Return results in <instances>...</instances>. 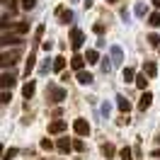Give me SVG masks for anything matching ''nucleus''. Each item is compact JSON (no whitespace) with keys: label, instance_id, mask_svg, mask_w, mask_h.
Listing matches in <instances>:
<instances>
[{"label":"nucleus","instance_id":"f257e3e1","mask_svg":"<svg viewBox=\"0 0 160 160\" xmlns=\"http://www.w3.org/2000/svg\"><path fill=\"white\" fill-rule=\"evenodd\" d=\"M66 95H68V92H66V88H58V85H51V88H49V100L56 102V104L66 100Z\"/></svg>","mask_w":160,"mask_h":160},{"label":"nucleus","instance_id":"f03ea898","mask_svg":"<svg viewBox=\"0 0 160 160\" xmlns=\"http://www.w3.org/2000/svg\"><path fill=\"white\" fill-rule=\"evenodd\" d=\"M20 56H22V51H20V49L5 51V53H2V66H5V68H8V66H15V63L20 61Z\"/></svg>","mask_w":160,"mask_h":160},{"label":"nucleus","instance_id":"7ed1b4c3","mask_svg":"<svg viewBox=\"0 0 160 160\" xmlns=\"http://www.w3.org/2000/svg\"><path fill=\"white\" fill-rule=\"evenodd\" d=\"M82 41H85V34H82V29H78V27H73L70 29V46L78 51L80 46H82Z\"/></svg>","mask_w":160,"mask_h":160},{"label":"nucleus","instance_id":"20e7f679","mask_svg":"<svg viewBox=\"0 0 160 160\" xmlns=\"http://www.w3.org/2000/svg\"><path fill=\"white\" fill-rule=\"evenodd\" d=\"M73 129H75L78 136H88V133H90V124H88L85 119H75L73 121Z\"/></svg>","mask_w":160,"mask_h":160},{"label":"nucleus","instance_id":"39448f33","mask_svg":"<svg viewBox=\"0 0 160 160\" xmlns=\"http://www.w3.org/2000/svg\"><path fill=\"white\" fill-rule=\"evenodd\" d=\"M63 131H66V121L63 119H56L49 124V133H63Z\"/></svg>","mask_w":160,"mask_h":160},{"label":"nucleus","instance_id":"423d86ee","mask_svg":"<svg viewBox=\"0 0 160 160\" xmlns=\"http://www.w3.org/2000/svg\"><path fill=\"white\" fill-rule=\"evenodd\" d=\"M56 148H58L61 153H68V150L73 148V141H70V138H66V136H63V138H58V141H56Z\"/></svg>","mask_w":160,"mask_h":160},{"label":"nucleus","instance_id":"0eeeda50","mask_svg":"<svg viewBox=\"0 0 160 160\" xmlns=\"http://www.w3.org/2000/svg\"><path fill=\"white\" fill-rule=\"evenodd\" d=\"M34 90H37V85H34V80H29V82L22 88V97H24V100H32V97H34Z\"/></svg>","mask_w":160,"mask_h":160},{"label":"nucleus","instance_id":"6e6552de","mask_svg":"<svg viewBox=\"0 0 160 160\" xmlns=\"http://www.w3.org/2000/svg\"><path fill=\"white\" fill-rule=\"evenodd\" d=\"M112 63H124V51H121V46H112Z\"/></svg>","mask_w":160,"mask_h":160},{"label":"nucleus","instance_id":"1a4fd4ad","mask_svg":"<svg viewBox=\"0 0 160 160\" xmlns=\"http://www.w3.org/2000/svg\"><path fill=\"white\" fill-rule=\"evenodd\" d=\"M150 102H153V95L146 90V92H143V97H141V102H138V109H141V112H146V109L150 107Z\"/></svg>","mask_w":160,"mask_h":160},{"label":"nucleus","instance_id":"9d476101","mask_svg":"<svg viewBox=\"0 0 160 160\" xmlns=\"http://www.w3.org/2000/svg\"><path fill=\"white\" fill-rule=\"evenodd\" d=\"M82 66H85V58H82V56H80V53H75V56H73V58H70V68L73 70H82Z\"/></svg>","mask_w":160,"mask_h":160},{"label":"nucleus","instance_id":"9b49d317","mask_svg":"<svg viewBox=\"0 0 160 160\" xmlns=\"http://www.w3.org/2000/svg\"><path fill=\"white\" fill-rule=\"evenodd\" d=\"M117 107L121 109V114H126V112H131V102L126 100L124 95H119V97H117Z\"/></svg>","mask_w":160,"mask_h":160},{"label":"nucleus","instance_id":"f8f14e48","mask_svg":"<svg viewBox=\"0 0 160 160\" xmlns=\"http://www.w3.org/2000/svg\"><path fill=\"white\" fill-rule=\"evenodd\" d=\"M143 70H146L148 78H155V75H158V66H155L153 61H146V63H143Z\"/></svg>","mask_w":160,"mask_h":160},{"label":"nucleus","instance_id":"ddd939ff","mask_svg":"<svg viewBox=\"0 0 160 160\" xmlns=\"http://www.w3.org/2000/svg\"><path fill=\"white\" fill-rule=\"evenodd\" d=\"M20 37L17 34H2V46H15V44H20Z\"/></svg>","mask_w":160,"mask_h":160},{"label":"nucleus","instance_id":"4468645a","mask_svg":"<svg viewBox=\"0 0 160 160\" xmlns=\"http://www.w3.org/2000/svg\"><path fill=\"white\" fill-rule=\"evenodd\" d=\"M85 58H88V63H100V51L97 49H90V51H85Z\"/></svg>","mask_w":160,"mask_h":160},{"label":"nucleus","instance_id":"2eb2a0df","mask_svg":"<svg viewBox=\"0 0 160 160\" xmlns=\"http://www.w3.org/2000/svg\"><path fill=\"white\" fill-rule=\"evenodd\" d=\"M56 15L61 17V22H63V24H68V22L73 20V12H70V10H63V8H58V10H56Z\"/></svg>","mask_w":160,"mask_h":160},{"label":"nucleus","instance_id":"dca6fc26","mask_svg":"<svg viewBox=\"0 0 160 160\" xmlns=\"http://www.w3.org/2000/svg\"><path fill=\"white\" fill-rule=\"evenodd\" d=\"M12 29H15V34H17V37H22V34H27V32H29V22H17Z\"/></svg>","mask_w":160,"mask_h":160},{"label":"nucleus","instance_id":"f3484780","mask_svg":"<svg viewBox=\"0 0 160 160\" xmlns=\"http://www.w3.org/2000/svg\"><path fill=\"white\" fill-rule=\"evenodd\" d=\"M136 88H138L141 92H146V88H148V75H136Z\"/></svg>","mask_w":160,"mask_h":160},{"label":"nucleus","instance_id":"a211bd4d","mask_svg":"<svg viewBox=\"0 0 160 160\" xmlns=\"http://www.w3.org/2000/svg\"><path fill=\"white\" fill-rule=\"evenodd\" d=\"M78 82H80V85H90V82H92V73L80 70V73H78Z\"/></svg>","mask_w":160,"mask_h":160},{"label":"nucleus","instance_id":"6ab92c4d","mask_svg":"<svg viewBox=\"0 0 160 160\" xmlns=\"http://www.w3.org/2000/svg\"><path fill=\"white\" fill-rule=\"evenodd\" d=\"M12 85H15V75H12V73H8V70H5V73H2V88L8 90V88H12Z\"/></svg>","mask_w":160,"mask_h":160},{"label":"nucleus","instance_id":"aec40b11","mask_svg":"<svg viewBox=\"0 0 160 160\" xmlns=\"http://www.w3.org/2000/svg\"><path fill=\"white\" fill-rule=\"evenodd\" d=\"M121 80H124V82H133V80H136V73H133V68H124V73H121Z\"/></svg>","mask_w":160,"mask_h":160},{"label":"nucleus","instance_id":"412c9836","mask_svg":"<svg viewBox=\"0 0 160 160\" xmlns=\"http://www.w3.org/2000/svg\"><path fill=\"white\" fill-rule=\"evenodd\" d=\"M119 160H133V150H131L129 146H124V148L119 150Z\"/></svg>","mask_w":160,"mask_h":160},{"label":"nucleus","instance_id":"4be33fe9","mask_svg":"<svg viewBox=\"0 0 160 160\" xmlns=\"http://www.w3.org/2000/svg\"><path fill=\"white\" fill-rule=\"evenodd\" d=\"M63 68H66V58H63V56H56V58H53V70L61 73Z\"/></svg>","mask_w":160,"mask_h":160},{"label":"nucleus","instance_id":"5701e85b","mask_svg":"<svg viewBox=\"0 0 160 160\" xmlns=\"http://www.w3.org/2000/svg\"><path fill=\"white\" fill-rule=\"evenodd\" d=\"M32 70H34V53L27 56V63H24V75H29Z\"/></svg>","mask_w":160,"mask_h":160},{"label":"nucleus","instance_id":"b1692460","mask_svg":"<svg viewBox=\"0 0 160 160\" xmlns=\"http://www.w3.org/2000/svg\"><path fill=\"white\" fill-rule=\"evenodd\" d=\"M114 153H117V150H114V146H112V143H104V146H102V155H104V158H112Z\"/></svg>","mask_w":160,"mask_h":160},{"label":"nucleus","instance_id":"393cba45","mask_svg":"<svg viewBox=\"0 0 160 160\" xmlns=\"http://www.w3.org/2000/svg\"><path fill=\"white\" fill-rule=\"evenodd\" d=\"M148 24H150V27H160V12H158V10L148 17Z\"/></svg>","mask_w":160,"mask_h":160},{"label":"nucleus","instance_id":"a878e982","mask_svg":"<svg viewBox=\"0 0 160 160\" xmlns=\"http://www.w3.org/2000/svg\"><path fill=\"white\" fill-rule=\"evenodd\" d=\"M148 44L155 46V49H160V34H148Z\"/></svg>","mask_w":160,"mask_h":160},{"label":"nucleus","instance_id":"bb28decb","mask_svg":"<svg viewBox=\"0 0 160 160\" xmlns=\"http://www.w3.org/2000/svg\"><path fill=\"white\" fill-rule=\"evenodd\" d=\"M34 8H37V0H22V10H34Z\"/></svg>","mask_w":160,"mask_h":160},{"label":"nucleus","instance_id":"cd10ccee","mask_svg":"<svg viewBox=\"0 0 160 160\" xmlns=\"http://www.w3.org/2000/svg\"><path fill=\"white\" fill-rule=\"evenodd\" d=\"M15 155H17V148H8L5 153H2V160H12Z\"/></svg>","mask_w":160,"mask_h":160},{"label":"nucleus","instance_id":"c85d7f7f","mask_svg":"<svg viewBox=\"0 0 160 160\" xmlns=\"http://www.w3.org/2000/svg\"><path fill=\"white\" fill-rule=\"evenodd\" d=\"M39 146H41L44 150H51L53 146H56V143H53V141H49V138H41V143H39Z\"/></svg>","mask_w":160,"mask_h":160},{"label":"nucleus","instance_id":"c756f323","mask_svg":"<svg viewBox=\"0 0 160 160\" xmlns=\"http://www.w3.org/2000/svg\"><path fill=\"white\" fill-rule=\"evenodd\" d=\"M73 150H78V153H82V150H85V143H82L80 138H75V141H73Z\"/></svg>","mask_w":160,"mask_h":160},{"label":"nucleus","instance_id":"7c9ffc66","mask_svg":"<svg viewBox=\"0 0 160 160\" xmlns=\"http://www.w3.org/2000/svg\"><path fill=\"white\" fill-rule=\"evenodd\" d=\"M133 12H136V15H141V17H143V15H146V5H143V2H138V5H136V8H133Z\"/></svg>","mask_w":160,"mask_h":160},{"label":"nucleus","instance_id":"2f4dec72","mask_svg":"<svg viewBox=\"0 0 160 160\" xmlns=\"http://www.w3.org/2000/svg\"><path fill=\"white\" fill-rule=\"evenodd\" d=\"M112 70V63H109V58H102V73H109Z\"/></svg>","mask_w":160,"mask_h":160},{"label":"nucleus","instance_id":"473e14b6","mask_svg":"<svg viewBox=\"0 0 160 160\" xmlns=\"http://www.w3.org/2000/svg\"><path fill=\"white\" fill-rule=\"evenodd\" d=\"M51 68H53V63H41V68H39V73H44V75H46V73H49Z\"/></svg>","mask_w":160,"mask_h":160},{"label":"nucleus","instance_id":"72a5a7b5","mask_svg":"<svg viewBox=\"0 0 160 160\" xmlns=\"http://www.w3.org/2000/svg\"><path fill=\"white\" fill-rule=\"evenodd\" d=\"M92 29H95V34H104V24H102V22H97Z\"/></svg>","mask_w":160,"mask_h":160},{"label":"nucleus","instance_id":"f704fd0d","mask_svg":"<svg viewBox=\"0 0 160 160\" xmlns=\"http://www.w3.org/2000/svg\"><path fill=\"white\" fill-rule=\"evenodd\" d=\"M0 100H2V104H10V100H12V97H10V92L5 90V92H2V97H0Z\"/></svg>","mask_w":160,"mask_h":160},{"label":"nucleus","instance_id":"c9c22d12","mask_svg":"<svg viewBox=\"0 0 160 160\" xmlns=\"http://www.w3.org/2000/svg\"><path fill=\"white\" fill-rule=\"evenodd\" d=\"M117 124H119V126H126V124H129V119H126V117H121V119H117Z\"/></svg>","mask_w":160,"mask_h":160},{"label":"nucleus","instance_id":"e433bc0d","mask_svg":"<svg viewBox=\"0 0 160 160\" xmlns=\"http://www.w3.org/2000/svg\"><path fill=\"white\" fill-rule=\"evenodd\" d=\"M150 2H153V8H155V10L160 12V0H150Z\"/></svg>","mask_w":160,"mask_h":160},{"label":"nucleus","instance_id":"4c0bfd02","mask_svg":"<svg viewBox=\"0 0 160 160\" xmlns=\"http://www.w3.org/2000/svg\"><path fill=\"white\" fill-rule=\"evenodd\" d=\"M150 158H158V160H160V148H158V150H153V153H150Z\"/></svg>","mask_w":160,"mask_h":160},{"label":"nucleus","instance_id":"58836bf2","mask_svg":"<svg viewBox=\"0 0 160 160\" xmlns=\"http://www.w3.org/2000/svg\"><path fill=\"white\" fill-rule=\"evenodd\" d=\"M107 2H117V0H107Z\"/></svg>","mask_w":160,"mask_h":160},{"label":"nucleus","instance_id":"ea45409f","mask_svg":"<svg viewBox=\"0 0 160 160\" xmlns=\"http://www.w3.org/2000/svg\"><path fill=\"white\" fill-rule=\"evenodd\" d=\"M155 141H158V143H160V136H158V138H155Z\"/></svg>","mask_w":160,"mask_h":160}]
</instances>
